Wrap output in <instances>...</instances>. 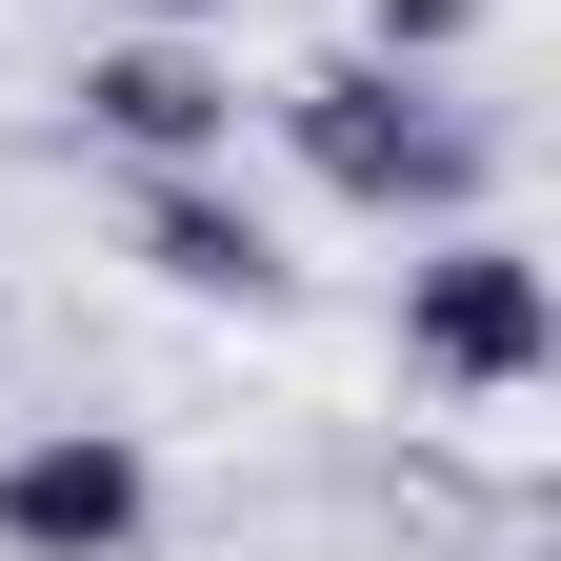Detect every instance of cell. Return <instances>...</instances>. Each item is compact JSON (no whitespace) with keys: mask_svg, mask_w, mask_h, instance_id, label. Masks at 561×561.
Segmentation results:
<instances>
[{"mask_svg":"<svg viewBox=\"0 0 561 561\" xmlns=\"http://www.w3.org/2000/svg\"><path fill=\"white\" fill-rule=\"evenodd\" d=\"M481 21H502V0H362V41H381V60H461Z\"/></svg>","mask_w":561,"mask_h":561,"instance_id":"8992f818","label":"cell"},{"mask_svg":"<svg viewBox=\"0 0 561 561\" xmlns=\"http://www.w3.org/2000/svg\"><path fill=\"white\" fill-rule=\"evenodd\" d=\"M541 362H561L541 241H502V221H421V261H401V381H442V401H522Z\"/></svg>","mask_w":561,"mask_h":561,"instance_id":"7a4b0ae2","label":"cell"},{"mask_svg":"<svg viewBox=\"0 0 561 561\" xmlns=\"http://www.w3.org/2000/svg\"><path fill=\"white\" fill-rule=\"evenodd\" d=\"M140 522H161V461H140L121 421L0 442V561H140Z\"/></svg>","mask_w":561,"mask_h":561,"instance_id":"277c9868","label":"cell"},{"mask_svg":"<svg viewBox=\"0 0 561 561\" xmlns=\"http://www.w3.org/2000/svg\"><path fill=\"white\" fill-rule=\"evenodd\" d=\"M101 21H221V0H101Z\"/></svg>","mask_w":561,"mask_h":561,"instance_id":"52a82bcc","label":"cell"},{"mask_svg":"<svg viewBox=\"0 0 561 561\" xmlns=\"http://www.w3.org/2000/svg\"><path fill=\"white\" fill-rule=\"evenodd\" d=\"M241 60L201 41V21H121L81 41V140H121V161H241Z\"/></svg>","mask_w":561,"mask_h":561,"instance_id":"3957f363","label":"cell"},{"mask_svg":"<svg viewBox=\"0 0 561 561\" xmlns=\"http://www.w3.org/2000/svg\"><path fill=\"white\" fill-rule=\"evenodd\" d=\"M121 241H140V280H181V301H280V241H261V201L221 161H140Z\"/></svg>","mask_w":561,"mask_h":561,"instance_id":"5b68a950","label":"cell"},{"mask_svg":"<svg viewBox=\"0 0 561 561\" xmlns=\"http://www.w3.org/2000/svg\"><path fill=\"white\" fill-rule=\"evenodd\" d=\"M261 121H280V161L321 201H362V221H481V161H502V140L442 101V60H381V41L261 81Z\"/></svg>","mask_w":561,"mask_h":561,"instance_id":"6da1fadb","label":"cell"},{"mask_svg":"<svg viewBox=\"0 0 561 561\" xmlns=\"http://www.w3.org/2000/svg\"><path fill=\"white\" fill-rule=\"evenodd\" d=\"M522 561H541V541H522Z\"/></svg>","mask_w":561,"mask_h":561,"instance_id":"ba28073f","label":"cell"}]
</instances>
